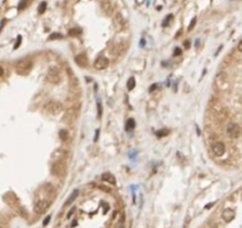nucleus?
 I'll return each mask as SVG.
<instances>
[{
    "label": "nucleus",
    "mask_w": 242,
    "mask_h": 228,
    "mask_svg": "<svg viewBox=\"0 0 242 228\" xmlns=\"http://www.w3.org/2000/svg\"><path fill=\"white\" fill-rule=\"evenodd\" d=\"M70 36H75V34H80L81 33V30L80 29H73V30H70Z\"/></svg>",
    "instance_id": "26"
},
{
    "label": "nucleus",
    "mask_w": 242,
    "mask_h": 228,
    "mask_svg": "<svg viewBox=\"0 0 242 228\" xmlns=\"http://www.w3.org/2000/svg\"><path fill=\"white\" fill-rule=\"evenodd\" d=\"M26 6V0H23V1L19 4V10H23Z\"/></svg>",
    "instance_id": "31"
},
{
    "label": "nucleus",
    "mask_w": 242,
    "mask_h": 228,
    "mask_svg": "<svg viewBox=\"0 0 242 228\" xmlns=\"http://www.w3.org/2000/svg\"><path fill=\"white\" fill-rule=\"evenodd\" d=\"M215 86H216V88L221 92L228 89L229 83H228V77H227L226 73H218L217 74V76L215 79Z\"/></svg>",
    "instance_id": "4"
},
{
    "label": "nucleus",
    "mask_w": 242,
    "mask_h": 228,
    "mask_svg": "<svg viewBox=\"0 0 242 228\" xmlns=\"http://www.w3.org/2000/svg\"><path fill=\"white\" fill-rule=\"evenodd\" d=\"M65 154H66V151H65V150H63V149H57L56 151H54L52 154H51V159H52V162L64 159Z\"/></svg>",
    "instance_id": "14"
},
{
    "label": "nucleus",
    "mask_w": 242,
    "mask_h": 228,
    "mask_svg": "<svg viewBox=\"0 0 242 228\" xmlns=\"http://www.w3.org/2000/svg\"><path fill=\"white\" fill-rule=\"evenodd\" d=\"M49 38L50 39H58V38H62V34H59V33H52Z\"/></svg>",
    "instance_id": "27"
},
{
    "label": "nucleus",
    "mask_w": 242,
    "mask_h": 228,
    "mask_svg": "<svg viewBox=\"0 0 242 228\" xmlns=\"http://www.w3.org/2000/svg\"><path fill=\"white\" fill-rule=\"evenodd\" d=\"M196 22H197V18H196V17H195V18H192L191 23H190V25H189V27H187V30H189V31H191V30L194 29V26L196 25Z\"/></svg>",
    "instance_id": "24"
},
{
    "label": "nucleus",
    "mask_w": 242,
    "mask_h": 228,
    "mask_svg": "<svg viewBox=\"0 0 242 228\" xmlns=\"http://www.w3.org/2000/svg\"><path fill=\"white\" fill-rule=\"evenodd\" d=\"M74 213H75V208H71V210H70V212H69V213H68L66 217H68V219H70V217H71V215H73Z\"/></svg>",
    "instance_id": "32"
},
{
    "label": "nucleus",
    "mask_w": 242,
    "mask_h": 228,
    "mask_svg": "<svg viewBox=\"0 0 242 228\" xmlns=\"http://www.w3.org/2000/svg\"><path fill=\"white\" fill-rule=\"evenodd\" d=\"M99 130H96V135H95V140H97V137H99Z\"/></svg>",
    "instance_id": "38"
},
{
    "label": "nucleus",
    "mask_w": 242,
    "mask_h": 228,
    "mask_svg": "<svg viewBox=\"0 0 242 228\" xmlns=\"http://www.w3.org/2000/svg\"><path fill=\"white\" fill-rule=\"evenodd\" d=\"M157 86H158V84H153V86L151 87V89H150V92H153V90H154L155 88H157Z\"/></svg>",
    "instance_id": "35"
},
{
    "label": "nucleus",
    "mask_w": 242,
    "mask_h": 228,
    "mask_svg": "<svg viewBox=\"0 0 242 228\" xmlns=\"http://www.w3.org/2000/svg\"><path fill=\"white\" fill-rule=\"evenodd\" d=\"M101 180L103 182H107L109 184H115L116 183V180H115V176L111 172H105L101 175Z\"/></svg>",
    "instance_id": "16"
},
{
    "label": "nucleus",
    "mask_w": 242,
    "mask_h": 228,
    "mask_svg": "<svg viewBox=\"0 0 242 228\" xmlns=\"http://www.w3.org/2000/svg\"><path fill=\"white\" fill-rule=\"evenodd\" d=\"M113 25H114V29L116 31H124L127 26L126 24V19L124 18V15L121 14L120 12H118L114 17H113Z\"/></svg>",
    "instance_id": "7"
},
{
    "label": "nucleus",
    "mask_w": 242,
    "mask_h": 228,
    "mask_svg": "<svg viewBox=\"0 0 242 228\" xmlns=\"http://www.w3.org/2000/svg\"><path fill=\"white\" fill-rule=\"evenodd\" d=\"M109 65V60L105 56H100L95 60L94 62V68L96 70H103V69H106L107 67Z\"/></svg>",
    "instance_id": "10"
},
{
    "label": "nucleus",
    "mask_w": 242,
    "mask_h": 228,
    "mask_svg": "<svg viewBox=\"0 0 242 228\" xmlns=\"http://www.w3.org/2000/svg\"><path fill=\"white\" fill-rule=\"evenodd\" d=\"M169 134V130H160L157 132V135L158 137H164V135H167Z\"/></svg>",
    "instance_id": "25"
},
{
    "label": "nucleus",
    "mask_w": 242,
    "mask_h": 228,
    "mask_svg": "<svg viewBox=\"0 0 242 228\" xmlns=\"http://www.w3.org/2000/svg\"><path fill=\"white\" fill-rule=\"evenodd\" d=\"M46 80L48 82L52 84H58L62 81V75L57 67H50L48 73H46Z\"/></svg>",
    "instance_id": "3"
},
{
    "label": "nucleus",
    "mask_w": 242,
    "mask_h": 228,
    "mask_svg": "<svg viewBox=\"0 0 242 228\" xmlns=\"http://www.w3.org/2000/svg\"><path fill=\"white\" fill-rule=\"evenodd\" d=\"M50 219H51V216H50V215H49V216H46V217H45V220L43 221V226H48V223L50 222Z\"/></svg>",
    "instance_id": "30"
},
{
    "label": "nucleus",
    "mask_w": 242,
    "mask_h": 228,
    "mask_svg": "<svg viewBox=\"0 0 242 228\" xmlns=\"http://www.w3.org/2000/svg\"><path fill=\"white\" fill-rule=\"evenodd\" d=\"M74 114H75V112H74L73 108H71V109H68L66 113L64 114L63 120H65L68 124H71V122H74V120H75V118H76V115H74Z\"/></svg>",
    "instance_id": "17"
},
{
    "label": "nucleus",
    "mask_w": 242,
    "mask_h": 228,
    "mask_svg": "<svg viewBox=\"0 0 242 228\" xmlns=\"http://www.w3.org/2000/svg\"><path fill=\"white\" fill-rule=\"evenodd\" d=\"M235 217V210L232 209V208H227L223 210L222 213V219L226 221V222H230Z\"/></svg>",
    "instance_id": "13"
},
{
    "label": "nucleus",
    "mask_w": 242,
    "mask_h": 228,
    "mask_svg": "<svg viewBox=\"0 0 242 228\" xmlns=\"http://www.w3.org/2000/svg\"><path fill=\"white\" fill-rule=\"evenodd\" d=\"M3 74H4V69L0 67V76H3Z\"/></svg>",
    "instance_id": "37"
},
{
    "label": "nucleus",
    "mask_w": 242,
    "mask_h": 228,
    "mask_svg": "<svg viewBox=\"0 0 242 228\" xmlns=\"http://www.w3.org/2000/svg\"><path fill=\"white\" fill-rule=\"evenodd\" d=\"M66 171V164L63 159L54 162L52 166H51V173L56 175V176H64Z\"/></svg>",
    "instance_id": "6"
},
{
    "label": "nucleus",
    "mask_w": 242,
    "mask_h": 228,
    "mask_svg": "<svg viewBox=\"0 0 242 228\" xmlns=\"http://www.w3.org/2000/svg\"><path fill=\"white\" fill-rule=\"evenodd\" d=\"M134 126H135V121H134V119H129V120H127V122H126V130H127V131L133 130V128H134Z\"/></svg>",
    "instance_id": "20"
},
{
    "label": "nucleus",
    "mask_w": 242,
    "mask_h": 228,
    "mask_svg": "<svg viewBox=\"0 0 242 228\" xmlns=\"http://www.w3.org/2000/svg\"><path fill=\"white\" fill-rule=\"evenodd\" d=\"M211 151L214 152V154L216 157H221L226 152V146H224V144L222 142H215L211 145Z\"/></svg>",
    "instance_id": "11"
},
{
    "label": "nucleus",
    "mask_w": 242,
    "mask_h": 228,
    "mask_svg": "<svg viewBox=\"0 0 242 228\" xmlns=\"http://www.w3.org/2000/svg\"><path fill=\"white\" fill-rule=\"evenodd\" d=\"M77 196H78V190H74L73 192H71V195L68 197V200H66V202L64 203V206L65 207H68V206H70L76 199H77Z\"/></svg>",
    "instance_id": "18"
},
{
    "label": "nucleus",
    "mask_w": 242,
    "mask_h": 228,
    "mask_svg": "<svg viewBox=\"0 0 242 228\" xmlns=\"http://www.w3.org/2000/svg\"><path fill=\"white\" fill-rule=\"evenodd\" d=\"M211 111L215 113V115L216 116H222V120L224 119V118H227V112L224 111V108L221 106V105L218 103V102H214V103H211Z\"/></svg>",
    "instance_id": "12"
},
{
    "label": "nucleus",
    "mask_w": 242,
    "mask_h": 228,
    "mask_svg": "<svg viewBox=\"0 0 242 228\" xmlns=\"http://www.w3.org/2000/svg\"><path fill=\"white\" fill-rule=\"evenodd\" d=\"M135 1H136V4H143L145 0H135Z\"/></svg>",
    "instance_id": "36"
},
{
    "label": "nucleus",
    "mask_w": 242,
    "mask_h": 228,
    "mask_svg": "<svg viewBox=\"0 0 242 228\" xmlns=\"http://www.w3.org/2000/svg\"><path fill=\"white\" fill-rule=\"evenodd\" d=\"M180 54H182V50L178 49V48H176V49H175V52H173V55L177 56V55H180Z\"/></svg>",
    "instance_id": "33"
},
{
    "label": "nucleus",
    "mask_w": 242,
    "mask_h": 228,
    "mask_svg": "<svg viewBox=\"0 0 242 228\" xmlns=\"http://www.w3.org/2000/svg\"><path fill=\"white\" fill-rule=\"evenodd\" d=\"M75 63H76L78 67L84 68V67H87V65H88V57L85 56L84 54H80V55H77V56L75 57Z\"/></svg>",
    "instance_id": "15"
},
{
    "label": "nucleus",
    "mask_w": 242,
    "mask_h": 228,
    "mask_svg": "<svg viewBox=\"0 0 242 228\" xmlns=\"http://www.w3.org/2000/svg\"><path fill=\"white\" fill-rule=\"evenodd\" d=\"M97 116L101 118L102 116V108H101V103L97 102Z\"/></svg>",
    "instance_id": "28"
},
{
    "label": "nucleus",
    "mask_w": 242,
    "mask_h": 228,
    "mask_svg": "<svg viewBox=\"0 0 242 228\" xmlns=\"http://www.w3.org/2000/svg\"><path fill=\"white\" fill-rule=\"evenodd\" d=\"M237 50L242 52V41H240V43L237 44Z\"/></svg>",
    "instance_id": "34"
},
{
    "label": "nucleus",
    "mask_w": 242,
    "mask_h": 228,
    "mask_svg": "<svg viewBox=\"0 0 242 228\" xmlns=\"http://www.w3.org/2000/svg\"><path fill=\"white\" fill-rule=\"evenodd\" d=\"M227 133L230 138H239L240 137V133H241V128L237 124H235V122H230V124H228L227 126Z\"/></svg>",
    "instance_id": "8"
},
{
    "label": "nucleus",
    "mask_w": 242,
    "mask_h": 228,
    "mask_svg": "<svg viewBox=\"0 0 242 228\" xmlns=\"http://www.w3.org/2000/svg\"><path fill=\"white\" fill-rule=\"evenodd\" d=\"M100 6L102 12L105 13L106 15H111L114 8V5L112 3V0H100Z\"/></svg>",
    "instance_id": "9"
},
{
    "label": "nucleus",
    "mask_w": 242,
    "mask_h": 228,
    "mask_svg": "<svg viewBox=\"0 0 242 228\" xmlns=\"http://www.w3.org/2000/svg\"><path fill=\"white\" fill-rule=\"evenodd\" d=\"M68 137H69V134H68V131H66V130H61V131H59V138H61L62 140H66Z\"/></svg>",
    "instance_id": "22"
},
{
    "label": "nucleus",
    "mask_w": 242,
    "mask_h": 228,
    "mask_svg": "<svg viewBox=\"0 0 242 228\" xmlns=\"http://www.w3.org/2000/svg\"><path fill=\"white\" fill-rule=\"evenodd\" d=\"M32 67H33V63L30 58H22L15 64V72L19 75H26L31 72Z\"/></svg>",
    "instance_id": "2"
},
{
    "label": "nucleus",
    "mask_w": 242,
    "mask_h": 228,
    "mask_svg": "<svg viewBox=\"0 0 242 228\" xmlns=\"http://www.w3.org/2000/svg\"><path fill=\"white\" fill-rule=\"evenodd\" d=\"M172 18H173V15H172V14H169V15H166V17H165V20L163 22V24H162V25H163L164 27H165V26H167V24L170 23V20H171Z\"/></svg>",
    "instance_id": "23"
},
{
    "label": "nucleus",
    "mask_w": 242,
    "mask_h": 228,
    "mask_svg": "<svg viewBox=\"0 0 242 228\" xmlns=\"http://www.w3.org/2000/svg\"><path fill=\"white\" fill-rule=\"evenodd\" d=\"M44 111L50 114V115H52V116H57L59 115L62 112H63V105L59 102V101H56V100H50L45 103V106H44Z\"/></svg>",
    "instance_id": "1"
},
{
    "label": "nucleus",
    "mask_w": 242,
    "mask_h": 228,
    "mask_svg": "<svg viewBox=\"0 0 242 228\" xmlns=\"http://www.w3.org/2000/svg\"><path fill=\"white\" fill-rule=\"evenodd\" d=\"M134 87H135V79L132 76L127 81V88H128V90H132V89H134Z\"/></svg>",
    "instance_id": "19"
},
{
    "label": "nucleus",
    "mask_w": 242,
    "mask_h": 228,
    "mask_svg": "<svg viewBox=\"0 0 242 228\" xmlns=\"http://www.w3.org/2000/svg\"><path fill=\"white\" fill-rule=\"evenodd\" d=\"M46 6H48V4H46L45 1H42V3L39 4V6H38V13H39V14H43V13L45 12V10H46Z\"/></svg>",
    "instance_id": "21"
},
{
    "label": "nucleus",
    "mask_w": 242,
    "mask_h": 228,
    "mask_svg": "<svg viewBox=\"0 0 242 228\" xmlns=\"http://www.w3.org/2000/svg\"><path fill=\"white\" fill-rule=\"evenodd\" d=\"M52 203V200L49 199H38L36 204H34V212L37 214H44L46 210L49 209V207Z\"/></svg>",
    "instance_id": "5"
},
{
    "label": "nucleus",
    "mask_w": 242,
    "mask_h": 228,
    "mask_svg": "<svg viewBox=\"0 0 242 228\" xmlns=\"http://www.w3.org/2000/svg\"><path fill=\"white\" fill-rule=\"evenodd\" d=\"M20 43H22V37L19 36V37H18V41H17L15 44H14V49H18V46L20 45Z\"/></svg>",
    "instance_id": "29"
}]
</instances>
